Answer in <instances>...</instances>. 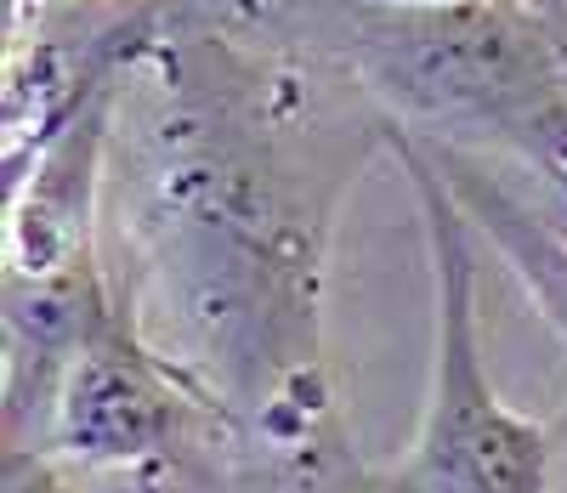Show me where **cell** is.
Returning <instances> with one entry per match:
<instances>
[{"instance_id":"cell-1","label":"cell","mask_w":567,"mask_h":493,"mask_svg":"<svg viewBox=\"0 0 567 493\" xmlns=\"http://www.w3.org/2000/svg\"><path fill=\"white\" fill-rule=\"evenodd\" d=\"M386 125L347 69L142 0L109 131L114 289L233 431L329 391L323 244Z\"/></svg>"},{"instance_id":"cell-2","label":"cell","mask_w":567,"mask_h":493,"mask_svg":"<svg viewBox=\"0 0 567 493\" xmlns=\"http://www.w3.org/2000/svg\"><path fill=\"white\" fill-rule=\"evenodd\" d=\"M386 147L398 154L420 199L437 329L420 431L409 454L392 471H381V493H550V465L567 414L556 425H539L494 391L477 335V244H471L477 233L409 131L386 125Z\"/></svg>"},{"instance_id":"cell-3","label":"cell","mask_w":567,"mask_h":493,"mask_svg":"<svg viewBox=\"0 0 567 493\" xmlns=\"http://www.w3.org/2000/svg\"><path fill=\"white\" fill-rule=\"evenodd\" d=\"M210 425H221V409L136 329L131 307H120L69 363L40 454H52L63 471L97 476L159 460Z\"/></svg>"},{"instance_id":"cell-4","label":"cell","mask_w":567,"mask_h":493,"mask_svg":"<svg viewBox=\"0 0 567 493\" xmlns=\"http://www.w3.org/2000/svg\"><path fill=\"white\" fill-rule=\"evenodd\" d=\"M420 154L437 165L471 233L494 244V256L511 267V278L528 289L539 318L567 347V171L465 154V147L437 142H420Z\"/></svg>"},{"instance_id":"cell-5","label":"cell","mask_w":567,"mask_h":493,"mask_svg":"<svg viewBox=\"0 0 567 493\" xmlns=\"http://www.w3.org/2000/svg\"><path fill=\"white\" fill-rule=\"evenodd\" d=\"M0 493H80L74 476L40 449H7V476H0Z\"/></svg>"},{"instance_id":"cell-6","label":"cell","mask_w":567,"mask_h":493,"mask_svg":"<svg viewBox=\"0 0 567 493\" xmlns=\"http://www.w3.org/2000/svg\"><path fill=\"white\" fill-rule=\"evenodd\" d=\"M374 7H398V12H443V7H471V0H374Z\"/></svg>"}]
</instances>
